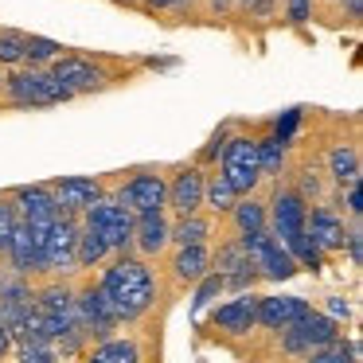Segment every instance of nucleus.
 Listing matches in <instances>:
<instances>
[{"mask_svg":"<svg viewBox=\"0 0 363 363\" xmlns=\"http://www.w3.org/2000/svg\"><path fill=\"white\" fill-rule=\"evenodd\" d=\"M297 125H301V110H285L281 118L274 121V137H281V141L289 145L293 133H297Z\"/></svg>","mask_w":363,"mask_h":363,"instance_id":"obj_40","label":"nucleus"},{"mask_svg":"<svg viewBox=\"0 0 363 363\" xmlns=\"http://www.w3.org/2000/svg\"><path fill=\"white\" fill-rule=\"evenodd\" d=\"M297 191L305 199H316L320 196V180H316V168H301V184H297Z\"/></svg>","mask_w":363,"mask_h":363,"instance_id":"obj_42","label":"nucleus"},{"mask_svg":"<svg viewBox=\"0 0 363 363\" xmlns=\"http://www.w3.org/2000/svg\"><path fill=\"white\" fill-rule=\"evenodd\" d=\"M359 184L363 180H352V184H344V203H347V215H352V219H363V196H359Z\"/></svg>","mask_w":363,"mask_h":363,"instance_id":"obj_41","label":"nucleus"},{"mask_svg":"<svg viewBox=\"0 0 363 363\" xmlns=\"http://www.w3.org/2000/svg\"><path fill=\"white\" fill-rule=\"evenodd\" d=\"M328 176L344 188V184H352V180H359V149L355 145H332V152H328Z\"/></svg>","mask_w":363,"mask_h":363,"instance_id":"obj_26","label":"nucleus"},{"mask_svg":"<svg viewBox=\"0 0 363 363\" xmlns=\"http://www.w3.org/2000/svg\"><path fill=\"white\" fill-rule=\"evenodd\" d=\"M269 4H274V0H235V9H269Z\"/></svg>","mask_w":363,"mask_h":363,"instance_id":"obj_47","label":"nucleus"},{"mask_svg":"<svg viewBox=\"0 0 363 363\" xmlns=\"http://www.w3.org/2000/svg\"><path fill=\"white\" fill-rule=\"evenodd\" d=\"M102 266L106 269L98 277V285H102L106 301L113 305L118 320L141 324L152 313V305H157V274H152L149 258H141L133 250H121V254H110Z\"/></svg>","mask_w":363,"mask_h":363,"instance_id":"obj_1","label":"nucleus"},{"mask_svg":"<svg viewBox=\"0 0 363 363\" xmlns=\"http://www.w3.org/2000/svg\"><path fill=\"white\" fill-rule=\"evenodd\" d=\"M285 250L293 254V262H297L301 269H313V274H316V269H324V250L305 235V230H297L293 238H285Z\"/></svg>","mask_w":363,"mask_h":363,"instance_id":"obj_29","label":"nucleus"},{"mask_svg":"<svg viewBox=\"0 0 363 363\" xmlns=\"http://www.w3.org/2000/svg\"><path fill=\"white\" fill-rule=\"evenodd\" d=\"M74 242H79V215L59 211L48 227V238H43V262H48L51 277H74L79 274Z\"/></svg>","mask_w":363,"mask_h":363,"instance_id":"obj_6","label":"nucleus"},{"mask_svg":"<svg viewBox=\"0 0 363 363\" xmlns=\"http://www.w3.org/2000/svg\"><path fill=\"white\" fill-rule=\"evenodd\" d=\"M35 308H40L59 355H82L90 347L86 328L79 320V308H74V289L67 277H51V281L35 285Z\"/></svg>","mask_w":363,"mask_h":363,"instance_id":"obj_2","label":"nucleus"},{"mask_svg":"<svg viewBox=\"0 0 363 363\" xmlns=\"http://www.w3.org/2000/svg\"><path fill=\"white\" fill-rule=\"evenodd\" d=\"M227 133H230L227 125H219V129H215V133H211V141H207L203 149L196 152V164H219V152H223V145H227Z\"/></svg>","mask_w":363,"mask_h":363,"instance_id":"obj_37","label":"nucleus"},{"mask_svg":"<svg viewBox=\"0 0 363 363\" xmlns=\"http://www.w3.org/2000/svg\"><path fill=\"white\" fill-rule=\"evenodd\" d=\"M281 4H285V20H289L293 28L313 20V0H281Z\"/></svg>","mask_w":363,"mask_h":363,"instance_id":"obj_38","label":"nucleus"},{"mask_svg":"<svg viewBox=\"0 0 363 363\" xmlns=\"http://www.w3.org/2000/svg\"><path fill=\"white\" fill-rule=\"evenodd\" d=\"M305 211H308V199L301 196L297 188H274V199L266 203V227L274 238H293L297 230H305Z\"/></svg>","mask_w":363,"mask_h":363,"instance_id":"obj_11","label":"nucleus"},{"mask_svg":"<svg viewBox=\"0 0 363 363\" xmlns=\"http://www.w3.org/2000/svg\"><path fill=\"white\" fill-rule=\"evenodd\" d=\"M35 301V281L16 269H0V305H28Z\"/></svg>","mask_w":363,"mask_h":363,"instance_id":"obj_28","label":"nucleus"},{"mask_svg":"<svg viewBox=\"0 0 363 363\" xmlns=\"http://www.w3.org/2000/svg\"><path fill=\"white\" fill-rule=\"evenodd\" d=\"M308 308H313V305H308L305 297H277V293L258 297V328L281 332L285 324H293L297 316H305Z\"/></svg>","mask_w":363,"mask_h":363,"instance_id":"obj_19","label":"nucleus"},{"mask_svg":"<svg viewBox=\"0 0 363 363\" xmlns=\"http://www.w3.org/2000/svg\"><path fill=\"white\" fill-rule=\"evenodd\" d=\"M113 4H121V9H141V0H113Z\"/></svg>","mask_w":363,"mask_h":363,"instance_id":"obj_48","label":"nucleus"},{"mask_svg":"<svg viewBox=\"0 0 363 363\" xmlns=\"http://www.w3.org/2000/svg\"><path fill=\"white\" fill-rule=\"evenodd\" d=\"M24 43H28V32L0 28V67H20L24 63Z\"/></svg>","mask_w":363,"mask_h":363,"instance_id":"obj_34","label":"nucleus"},{"mask_svg":"<svg viewBox=\"0 0 363 363\" xmlns=\"http://www.w3.org/2000/svg\"><path fill=\"white\" fill-rule=\"evenodd\" d=\"M12 355L20 363H51V359H59V347L55 344H16Z\"/></svg>","mask_w":363,"mask_h":363,"instance_id":"obj_36","label":"nucleus"},{"mask_svg":"<svg viewBox=\"0 0 363 363\" xmlns=\"http://www.w3.org/2000/svg\"><path fill=\"white\" fill-rule=\"evenodd\" d=\"M355 355H359V347L347 344L344 336H336V340H328V344L313 347V352H308L305 359H313V363H352Z\"/></svg>","mask_w":363,"mask_h":363,"instance_id":"obj_30","label":"nucleus"},{"mask_svg":"<svg viewBox=\"0 0 363 363\" xmlns=\"http://www.w3.org/2000/svg\"><path fill=\"white\" fill-rule=\"evenodd\" d=\"M211 238V219L203 211L176 215V223H168V246H196Z\"/></svg>","mask_w":363,"mask_h":363,"instance_id":"obj_23","label":"nucleus"},{"mask_svg":"<svg viewBox=\"0 0 363 363\" xmlns=\"http://www.w3.org/2000/svg\"><path fill=\"white\" fill-rule=\"evenodd\" d=\"M305 235L313 238L324 254H336V250H344L347 227H344V219H340L336 207L316 203V207H308V211H305Z\"/></svg>","mask_w":363,"mask_h":363,"instance_id":"obj_16","label":"nucleus"},{"mask_svg":"<svg viewBox=\"0 0 363 363\" xmlns=\"http://www.w3.org/2000/svg\"><path fill=\"white\" fill-rule=\"evenodd\" d=\"M16 223H20V211H16V203H12V196L4 191V196H0V258L9 250V238H12V230H16Z\"/></svg>","mask_w":363,"mask_h":363,"instance_id":"obj_35","label":"nucleus"},{"mask_svg":"<svg viewBox=\"0 0 363 363\" xmlns=\"http://www.w3.org/2000/svg\"><path fill=\"white\" fill-rule=\"evenodd\" d=\"M48 67H51V74H55V79L63 82L74 98H79V94H94V90L110 86L106 71L94 63V59H86V55H67V51H63V55L51 59Z\"/></svg>","mask_w":363,"mask_h":363,"instance_id":"obj_12","label":"nucleus"},{"mask_svg":"<svg viewBox=\"0 0 363 363\" xmlns=\"http://www.w3.org/2000/svg\"><path fill=\"white\" fill-rule=\"evenodd\" d=\"M211 328L223 332V336H230V340L250 336V332L258 328V293L242 289V293H235L230 301L215 305L211 308Z\"/></svg>","mask_w":363,"mask_h":363,"instance_id":"obj_10","label":"nucleus"},{"mask_svg":"<svg viewBox=\"0 0 363 363\" xmlns=\"http://www.w3.org/2000/svg\"><path fill=\"white\" fill-rule=\"evenodd\" d=\"M74 308H79V320H82V328H86L90 344L118 336L121 320H118V313H113V305L106 301V293L98 281H86L82 289H74Z\"/></svg>","mask_w":363,"mask_h":363,"instance_id":"obj_8","label":"nucleus"},{"mask_svg":"<svg viewBox=\"0 0 363 363\" xmlns=\"http://www.w3.org/2000/svg\"><path fill=\"white\" fill-rule=\"evenodd\" d=\"M4 258H9V269H16V274L32 277V281H35V277H48V262H43V250L32 242V230H28L24 219H20L16 230H12Z\"/></svg>","mask_w":363,"mask_h":363,"instance_id":"obj_17","label":"nucleus"},{"mask_svg":"<svg viewBox=\"0 0 363 363\" xmlns=\"http://www.w3.org/2000/svg\"><path fill=\"white\" fill-rule=\"evenodd\" d=\"M4 355H12V336H9V328H4V320H0V359Z\"/></svg>","mask_w":363,"mask_h":363,"instance_id":"obj_46","label":"nucleus"},{"mask_svg":"<svg viewBox=\"0 0 363 363\" xmlns=\"http://www.w3.org/2000/svg\"><path fill=\"white\" fill-rule=\"evenodd\" d=\"M168 269H172V281H176V285H196L199 277L211 269V250H207V242L176 246V254H172V262H168Z\"/></svg>","mask_w":363,"mask_h":363,"instance_id":"obj_21","label":"nucleus"},{"mask_svg":"<svg viewBox=\"0 0 363 363\" xmlns=\"http://www.w3.org/2000/svg\"><path fill=\"white\" fill-rule=\"evenodd\" d=\"M133 250L141 258H160L168 250V215L160 211H137L133 215Z\"/></svg>","mask_w":363,"mask_h":363,"instance_id":"obj_18","label":"nucleus"},{"mask_svg":"<svg viewBox=\"0 0 363 363\" xmlns=\"http://www.w3.org/2000/svg\"><path fill=\"white\" fill-rule=\"evenodd\" d=\"M230 227H235V235H242V230H262L266 227V203L262 199H254V191H246V196H238L235 203H230Z\"/></svg>","mask_w":363,"mask_h":363,"instance_id":"obj_25","label":"nucleus"},{"mask_svg":"<svg viewBox=\"0 0 363 363\" xmlns=\"http://www.w3.org/2000/svg\"><path fill=\"white\" fill-rule=\"evenodd\" d=\"M344 246H347L352 266H359V262H363V230H359V219H352V227H347V235H344Z\"/></svg>","mask_w":363,"mask_h":363,"instance_id":"obj_39","label":"nucleus"},{"mask_svg":"<svg viewBox=\"0 0 363 363\" xmlns=\"http://www.w3.org/2000/svg\"><path fill=\"white\" fill-rule=\"evenodd\" d=\"M219 172L227 176V184L246 196L262 184V164H258V137L246 133H227V145L219 152Z\"/></svg>","mask_w":363,"mask_h":363,"instance_id":"obj_5","label":"nucleus"},{"mask_svg":"<svg viewBox=\"0 0 363 363\" xmlns=\"http://www.w3.org/2000/svg\"><path fill=\"white\" fill-rule=\"evenodd\" d=\"M0 86H4V74H0Z\"/></svg>","mask_w":363,"mask_h":363,"instance_id":"obj_49","label":"nucleus"},{"mask_svg":"<svg viewBox=\"0 0 363 363\" xmlns=\"http://www.w3.org/2000/svg\"><path fill=\"white\" fill-rule=\"evenodd\" d=\"M79 219L90 223V227H94L98 235L106 238L110 254L133 250V211H129V203L118 196V191H106V196H98L94 203H90L86 211L79 215Z\"/></svg>","mask_w":363,"mask_h":363,"instance_id":"obj_4","label":"nucleus"},{"mask_svg":"<svg viewBox=\"0 0 363 363\" xmlns=\"http://www.w3.org/2000/svg\"><path fill=\"white\" fill-rule=\"evenodd\" d=\"M74 258H79V274H82V269L102 266V262L110 258V246H106V238L98 235L90 223H82V219H79V242H74Z\"/></svg>","mask_w":363,"mask_h":363,"instance_id":"obj_24","label":"nucleus"},{"mask_svg":"<svg viewBox=\"0 0 363 363\" xmlns=\"http://www.w3.org/2000/svg\"><path fill=\"white\" fill-rule=\"evenodd\" d=\"M235 199H238V191L227 184V176H223L219 168H215L211 176H203V211H211V215H227Z\"/></svg>","mask_w":363,"mask_h":363,"instance_id":"obj_27","label":"nucleus"},{"mask_svg":"<svg viewBox=\"0 0 363 363\" xmlns=\"http://www.w3.org/2000/svg\"><path fill=\"white\" fill-rule=\"evenodd\" d=\"M86 359L90 363H141V344L129 340V336H110V340L90 344Z\"/></svg>","mask_w":363,"mask_h":363,"instance_id":"obj_22","label":"nucleus"},{"mask_svg":"<svg viewBox=\"0 0 363 363\" xmlns=\"http://www.w3.org/2000/svg\"><path fill=\"white\" fill-rule=\"evenodd\" d=\"M277 336H281V355H308L313 347H320V344H328V340L340 336V320H332L320 308H308L305 316L285 324Z\"/></svg>","mask_w":363,"mask_h":363,"instance_id":"obj_7","label":"nucleus"},{"mask_svg":"<svg viewBox=\"0 0 363 363\" xmlns=\"http://www.w3.org/2000/svg\"><path fill=\"white\" fill-rule=\"evenodd\" d=\"M258 164H262V180L281 172V164H285V141L281 137H274V133L258 137Z\"/></svg>","mask_w":363,"mask_h":363,"instance_id":"obj_31","label":"nucleus"},{"mask_svg":"<svg viewBox=\"0 0 363 363\" xmlns=\"http://www.w3.org/2000/svg\"><path fill=\"white\" fill-rule=\"evenodd\" d=\"M340 9L347 12V20H359L363 16V0H340Z\"/></svg>","mask_w":363,"mask_h":363,"instance_id":"obj_45","label":"nucleus"},{"mask_svg":"<svg viewBox=\"0 0 363 363\" xmlns=\"http://www.w3.org/2000/svg\"><path fill=\"white\" fill-rule=\"evenodd\" d=\"M0 98L12 106V110H43V106H63L71 102V90L51 74V67H32L20 63L4 74V86H0Z\"/></svg>","mask_w":363,"mask_h":363,"instance_id":"obj_3","label":"nucleus"},{"mask_svg":"<svg viewBox=\"0 0 363 363\" xmlns=\"http://www.w3.org/2000/svg\"><path fill=\"white\" fill-rule=\"evenodd\" d=\"M211 269H219V274H223V289H235V293L254 289V285L262 281L258 269H254V262L246 258L238 235L235 238H223V242H219V250L211 254Z\"/></svg>","mask_w":363,"mask_h":363,"instance_id":"obj_13","label":"nucleus"},{"mask_svg":"<svg viewBox=\"0 0 363 363\" xmlns=\"http://www.w3.org/2000/svg\"><path fill=\"white\" fill-rule=\"evenodd\" d=\"M63 51H67L63 43L48 40V35H28V43H24V63H32V67H48L51 59H59Z\"/></svg>","mask_w":363,"mask_h":363,"instance_id":"obj_32","label":"nucleus"},{"mask_svg":"<svg viewBox=\"0 0 363 363\" xmlns=\"http://www.w3.org/2000/svg\"><path fill=\"white\" fill-rule=\"evenodd\" d=\"M324 313H328L332 320H347V316H352V305H347L344 297H328V308H324Z\"/></svg>","mask_w":363,"mask_h":363,"instance_id":"obj_44","label":"nucleus"},{"mask_svg":"<svg viewBox=\"0 0 363 363\" xmlns=\"http://www.w3.org/2000/svg\"><path fill=\"white\" fill-rule=\"evenodd\" d=\"M9 196H12V203H16V211H20V219H24V223L59 215V203H55L51 184H20V188L9 191Z\"/></svg>","mask_w":363,"mask_h":363,"instance_id":"obj_20","label":"nucleus"},{"mask_svg":"<svg viewBox=\"0 0 363 363\" xmlns=\"http://www.w3.org/2000/svg\"><path fill=\"white\" fill-rule=\"evenodd\" d=\"M149 12H184L191 4V0H141Z\"/></svg>","mask_w":363,"mask_h":363,"instance_id":"obj_43","label":"nucleus"},{"mask_svg":"<svg viewBox=\"0 0 363 363\" xmlns=\"http://www.w3.org/2000/svg\"><path fill=\"white\" fill-rule=\"evenodd\" d=\"M51 191H55L59 211L82 215L98 196H106V184L98 180V176H59V180L51 184Z\"/></svg>","mask_w":363,"mask_h":363,"instance_id":"obj_15","label":"nucleus"},{"mask_svg":"<svg viewBox=\"0 0 363 363\" xmlns=\"http://www.w3.org/2000/svg\"><path fill=\"white\" fill-rule=\"evenodd\" d=\"M176 176H168V199L164 207H172V215H191L203 211V164H176Z\"/></svg>","mask_w":363,"mask_h":363,"instance_id":"obj_14","label":"nucleus"},{"mask_svg":"<svg viewBox=\"0 0 363 363\" xmlns=\"http://www.w3.org/2000/svg\"><path fill=\"white\" fill-rule=\"evenodd\" d=\"M121 199L129 203V211H160L168 199V176L164 168L157 164H145V168H133L129 172V180L121 184V188H113Z\"/></svg>","mask_w":363,"mask_h":363,"instance_id":"obj_9","label":"nucleus"},{"mask_svg":"<svg viewBox=\"0 0 363 363\" xmlns=\"http://www.w3.org/2000/svg\"><path fill=\"white\" fill-rule=\"evenodd\" d=\"M274 4H277V0H274Z\"/></svg>","mask_w":363,"mask_h":363,"instance_id":"obj_50","label":"nucleus"},{"mask_svg":"<svg viewBox=\"0 0 363 363\" xmlns=\"http://www.w3.org/2000/svg\"><path fill=\"white\" fill-rule=\"evenodd\" d=\"M219 293H223V274H219V269H207V274L196 281V301H191V316L207 313V308L215 305V297H219Z\"/></svg>","mask_w":363,"mask_h":363,"instance_id":"obj_33","label":"nucleus"}]
</instances>
